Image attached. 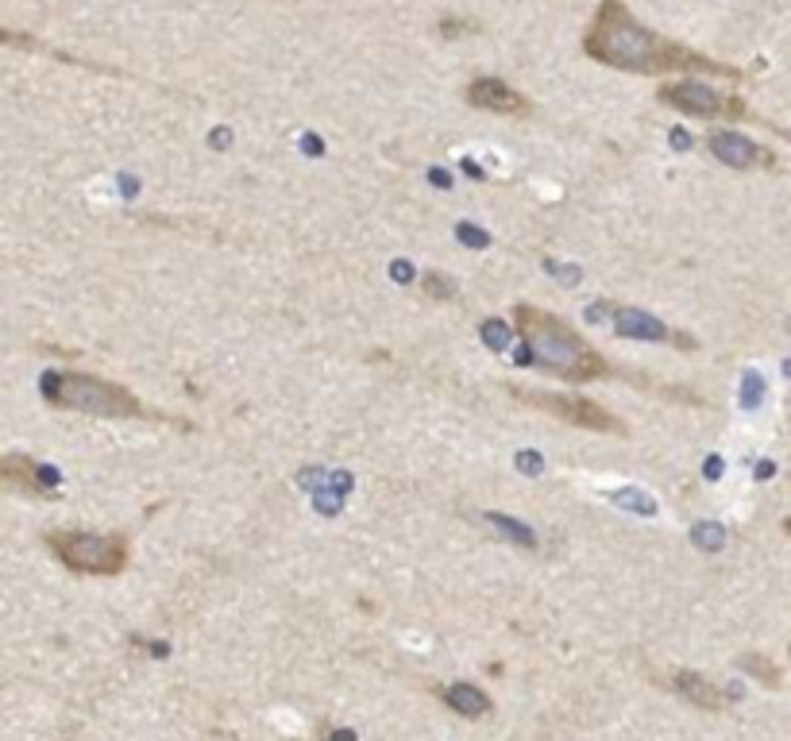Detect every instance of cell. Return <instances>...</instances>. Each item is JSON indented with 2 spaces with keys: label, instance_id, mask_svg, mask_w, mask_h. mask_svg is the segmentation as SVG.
<instances>
[{
  "label": "cell",
  "instance_id": "8fae6325",
  "mask_svg": "<svg viewBox=\"0 0 791 741\" xmlns=\"http://www.w3.org/2000/svg\"><path fill=\"white\" fill-rule=\"evenodd\" d=\"M672 687L688 703H695L699 710H722V707H726V695H722V687L711 684L706 676H699V672H676Z\"/></svg>",
  "mask_w": 791,
  "mask_h": 741
},
{
  "label": "cell",
  "instance_id": "3957f363",
  "mask_svg": "<svg viewBox=\"0 0 791 741\" xmlns=\"http://www.w3.org/2000/svg\"><path fill=\"white\" fill-rule=\"evenodd\" d=\"M43 398L58 410H74V413H93V418H155V421H170L163 413H151L132 390L116 387L109 379H97V375H78V370H47L40 383Z\"/></svg>",
  "mask_w": 791,
  "mask_h": 741
},
{
  "label": "cell",
  "instance_id": "6da1fadb",
  "mask_svg": "<svg viewBox=\"0 0 791 741\" xmlns=\"http://www.w3.org/2000/svg\"><path fill=\"white\" fill-rule=\"evenodd\" d=\"M583 51L587 58L610 66V70H630V74H706V78H726L742 81L745 70L726 66L711 55L683 47L676 40H665L660 32H649L630 16L622 0H599L591 24L583 32Z\"/></svg>",
  "mask_w": 791,
  "mask_h": 741
},
{
  "label": "cell",
  "instance_id": "30bf717a",
  "mask_svg": "<svg viewBox=\"0 0 791 741\" xmlns=\"http://www.w3.org/2000/svg\"><path fill=\"white\" fill-rule=\"evenodd\" d=\"M614 332L625 340H649V344H676V347H695V340L683 336V332H672L668 324H660L657 317H649L645 309L622 306L614 313Z\"/></svg>",
  "mask_w": 791,
  "mask_h": 741
},
{
  "label": "cell",
  "instance_id": "8992f818",
  "mask_svg": "<svg viewBox=\"0 0 791 741\" xmlns=\"http://www.w3.org/2000/svg\"><path fill=\"white\" fill-rule=\"evenodd\" d=\"M514 398H522L533 410H545L553 418H560L564 425L587 429V433H625V425L606 410V406L591 402V398H576V395H545V390H522V387H506Z\"/></svg>",
  "mask_w": 791,
  "mask_h": 741
},
{
  "label": "cell",
  "instance_id": "ffe728a7",
  "mask_svg": "<svg viewBox=\"0 0 791 741\" xmlns=\"http://www.w3.org/2000/svg\"><path fill=\"white\" fill-rule=\"evenodd\" d=\"M517 467H522V472L537 475V472H541V456H537V452H522V456H517Z\"/></svg>",
  "mask_w": 791,
  "mask_h": 741
},
{
  "label": "cell",
  "instance_id": "7c38bea8",
  "mask_svg": "<svg viewBox=\"0 0 791 741\" xmlns=\"http://www.w3.org/2000/svg\"><path fill=\"white\" fill-rule=\"evenodd\" d=\"M441 699L448 703V710H456V715H464V718L491 715V699H487L483 687H475V684H448L441 692Z\"/></svg>",
  "mask_w": 791,
  "mask_h": 741
},
{
  "label": "cell",
  "instance_id": "4fadbf2b",
  "mask_svg": "<svg viewBox=\"0 0 791 741\" xmlns=\"http://www.w3.org/2000/svg\"><path fill=\"white\" fill-rule=\"evenodd\" d=\"M742 668H745V672H753V676H757L765 687H780V668H776V664L768 661V656L749 653V656H745V661H742Z\"/></svg>",
  "mask_w": 791,
  "mask_h": 741
},
{
  "label": "cell",
  "instance_id": "52a82bcc",
  "mask_svg": "<svg viewBox=\"0 0 791 741\" xmlns=\"http://www.w3.org/2000/svg\"><path fill=\"white\" fill-rule=\"evenodd\" d=\"M706 147H711V155L718 158V163L734 166V170H768V166H776L772 151L753 143L749 135L742 132H726V128L706 132Z\"/></svg>",
  "mask_w": 791,
  "mask_h": 741
},
{
  "label": "cell",
  "instance_id": "9c48e42d",
  "mask_svg": "<svg viewBox=\"0 0 791 741\" xmlns=\"http://www.w3.org/2000/svg\"><path fill=\"white\" fill-rule=\"evenodd\" d=\"M464 97H467V104H475V109L499 112V117H530L533 112V104L525 101V93H517L514 86H506V81H499V78H475Z\"/></svg>",
  "mask_w": 791,
  "mask_h": 741
},
{
  "label": "cell",
  "instance_id": "ac0fdd59",
  "mask_svg": "<svg viewBox=\"0 0 791 741\" xmlns=\"http://www.w3.org/2000/svg\"><path fill=\"white\" fill-rule=\"evenodd\" d=\"M614 502H625V506H633V510H642V513L657 510V506H653V498H637V490H622V495H614Z\"/></svg>",
  "mask_w": 791,
  "mask_h": 741
},
{
  "label": "cell",
  "instance_id": "2e32d148",
  "mask_svg": "<svg viewBox=\"0 0 791 741\" xmlns=\"http://www.w3.org/2000/svg\"><path fill=\"white\" fill-rule=\"evenodd\" d=\"M722 541H726V533H722L718 526H711V521L695 526V544H699V549H722Z\"/></svg>",
  "mask_w": 791,
  "mask_h": 741
},
{
  "label": "cell",
  "instance_id": "e0dca14e",
  "mask_svg": "<svg viewBox=\"0 0 791 741\" xmlns=\"http://www.w3.org/2000/svg\"><path fill=\"white\" fill-rule=\"evenodd\" d=\"M425 294H433L436 301H452L456 298V286H452L444 275H425Z\"/></svg>",
  "mask_w": 791,
  "mask_h": 741
},
{
  "label": "cell",
  "instance_id": "cb8c5ba5",
  "mask_svg": "<svg viewBox=\"0 0 791 741\" xmlns=\"http://www.w3.org/2000/svg\"><path fill=\"white\" fill-rule=\"evenodd\" d=\"M783 529H788V537H791V518H788V521H783Z\"/></svg>",
  "mask_w": 791,
  "mask_h": 741
},
{
  "label": "cell",
  "instance_id": "9a60e30c",
  "mask_svg": "<svg viewBox=\"0 0 791 741\" xmlns=\"http://www.w3.org/2000/svg\"><path fill=\"white\" fill-rule=\"evenodd\" d=\"M487 521H491L494 529H502V533H506V537H514L517 544H525V549H533V544H537V541H533V533H530V529H525L522 521L506 518V513H491V518H487Z\"/></svg>",
  "mask_w": 791,
  "mask_h": 741
},
{
  "label": "cell",
  "instance_id": "5bb4252c",
  "mask_svg": "<svg viewBox=\"0 0 791 741\" xmlns=\"http://www.w3.org/2000/svg\"><path fill=\"white\" fill-rule=\"evenodd\" d=\"M479 336L491 352H506L510 347V324L506 321H483L479 324Z\"/></svg>",
  "mask_w": 791,
  "mask_h": 741
},
{
  "label": "cell",
  "instance_id": "ba28073f",
  "mask_svg": "<svg viewBox=\"0 0 791 741\" xmlns=\"http://www.w3.org/2000/svg\"><path fill=\"white\" fill-rule=\"evenodd\" d=\"M0 483H4V490H12V495L55 498L51 490H55L58 475L51 472V467L35 464V460H27V456H4L0 460Z\"/></svg>",
  "mask_w": 791,
  "mask_h": 741
},
{
  "label": "cell",
  "instance_id": "44dd1931",
  "mask_svg": "<svg viewBox=\"0 0 791 741\" xmlns=\"http://www.w3.org/2000/svg\"><path fill=\"white\" fill-rule=\"evenodd\" d=\"M757 395H760V383L749 375V383H745V398H749V406H757V402H753V398H757Z\"/></svg>",
  "mask_w": 791,
  "mask_h": 741
},
{
  "label": "cell",
  "instance_id": "d6986e66",
  "mask_svg": "<svg viewBox=\"0 0 791 741\" xmlns=\"http://www.w3.org/2000/svg\"><path fill=\"white\" fill-rule=\"evenodd\" d=\"M459 240H467V244H475V252H479V247H487L491 244V240H487V232H479V229H471V224H459Z\"/></svg>",
  "mask_w": 791,
  "mask_h": 741
},
{
  "label": "cell",
  "instance_id": "7a4b0ae2",
  "mask_svg": "<svg viewBox=\"0 0 791 741\" xmlns=\"http://www.w3.org/2000/svg\"><path fill=\"white\" fill-rule=\"evenodd\" d=\"M514 324L525 340V352L517 355L522 367H537L564 383H594L610 375V363L560 317L522 301L514 306Z\"/></svg>",
  "mask_w": 791,
  "mask_h": 741
},
{
  "label": "cell",
  "instance_id": "603a6c76",
  "mask_svg": "<svg viewBox=\"0 0 791 741\" xmlns=\"http://www.w3.org/2000/svg\"><path fill=\"white\" fill-rule=\"evenodd\" d=\"M718 464H722V460H718V456H711V460H706V475H718V472H722V467H718Z\"/></svg>",
  "mask_w": 791,
  "mask_h": 741
},
{
  "label": "cell",
  "instance_id": "277c9868",
  "mask_svg": "<svg viewBox=\"0 0 791 741\" xmlns=\"http://www.w3.org/2000/svg\"><path fill=\"white\" fill-rule=\"evenodd\" d=\"M47 549L78 576H120L127 564V541L120 533H47Z\"/></svg>",
  "mask_w": 791,
  "mask_h": 741
},
{
  "label": "cell",
  "instance_id": "5b68a950",
  "mask_svg": "<svg viewBox=\"0 0 791 741\" xmlns=\"http://www.w3.org/2000/svg\"><path fill=\"white\" fill-rule=\"evenodd\" d=\"M660 104L683 112V117H699V120H757L742 97L718 93L714 86L695 81V78H680V81L660 86Z\"/></svg>",
  "mask_w": 791,
  "mask_h": 741
},
{
  "label": "cell",
  "instance_id": "7402d4cb",
  "mask_svg": "<svg viewBox=\"0 0 791 741\" xmlns=\"http://www.w3.org/2000/svg\"><path fill=\"white\" fill-rule=\"evenodd\" d=\"M328 741H356V733H352V730H341V733H328Z\"/></svg>",
  "mask_w": 791,
  "mask_h": 741
}]
</instances>
